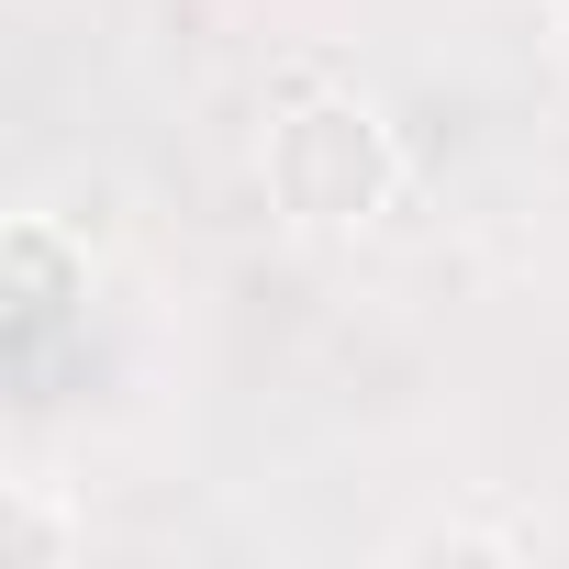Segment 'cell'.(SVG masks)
<instances>
[{
	"label": "cell",
	"instance_id": "cell-1",
	"mask_svg": "<svg viewBox=\"0 0 569 569\" xmlns=\"http://www.w3.org/2000/svg\"><path fill=\"white\" fill-rule=\"evenodd\" d=\"M257 179H268V212L291 234H369L391 223L402 201V134L380 101L358 90H291L268 112V146H257Z\"/></svg>",
	"mask_w": 569,
	"mask_h": 569
},
{
	"label": "cell",
	"instance_id": "cell-2",
	"mask_svg": "<svg viewBox=\"0 0 569 569\" xmlns=\"http://www.w3.org/2000/svg\"><path fill=\"white\" fill-rule=\"evenodd\" d=\"M0 257H12V313H23V336H46V325H57V313L90 291V257H79V246H68L46 212H23Z\"/></svg>",
	"mask_w": 569,
	"mask_h": 569
},
{
	"label": "cell",
	"instance_id": "cell-3",
	"mask_svg": "<svg viewBox=\"0 0 569 569\" xmlns=\"http://www.w3.org/2000/svg\"><path fill=\"white\" fill-rule=\"evenodd\" d=\"M68 547H79V525L34 480H0V558H12V569H68Z\"/></svg>",
	"mask_w": 569,
	"mask_h": 569
},
{
	"label": "cell",
	"instance_id": "cell-4",
	"mask_svg": "<svg viewBox=\"0 0 569 569\" xmlns=\"http://www.w3.org/2000/svg\"><path fill=\"white\" fill-rule=\"evenodd\" d=\"M402 558H525V536H480V525H458V536H413Z\"/></svg>",
	"mask_w": 569,
	"mask_h": 569
},
{
	"label": "cell",
	"instance_id": "cell-5",
	"mask_svg": "<svg viewBox=\"0 0 569 569\" xmlns=\"http://www.w3.org/2000/svg\"><path fill=\"white\" fill-rule=\"evenodd\" d=\"M547 46H558V68H569V0H547Z\"/></svg>",
	"mask_w": 569,
	"mask_h": 569
}]
</instances>
